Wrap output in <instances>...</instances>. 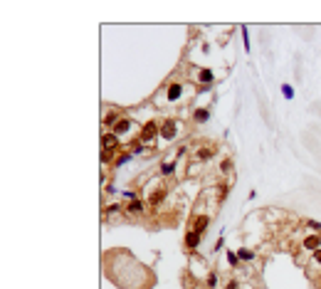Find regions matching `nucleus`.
I'll use <instances>...</instances> for the list:
<instances>
[{
  "label": "nucleus",
  "mask_w": 321,
  "mask_h": 289,
  "mask_svg": "<svg viewBox=\"0 0 321 289\" xmlns=\"http://www.w3.org/2000/svg\"><path fill=\"white\" fill-rule=\"evenodd\" d=\"M188 77H191V82L195 87H210L215 82V72L208 70V67H191Z\"/></svg>",
  "instance_id": "nucleus-4"
},
{
  "label": "nucleus",
  "mask_w": 321,
  "mask_h": 289,
  "mask_svg": "<svg viewBox=\"0 0 321 289\" xmlns=\"http://www.w3.org/2000/svg\"><path fill=\"white\" fill-rule=\"evenodd\" d=\"M237 257H240V262H257V252L252 250V247H240L237 250Z\"/></svg>",
  "instance_id": "nucleus-13"
},
{
  "label": "nucleus",
  "mask_w": 321,
  "mask_h": 289,
  "mask_svg": "<svg viewBox=\"0 0 321 289\" xmlns=\"http://www.w3.org/2000/svg\"><path fill=\"white\" fill-rule=\"evenodd\" d=\"M158 126H161V124H156V121H146V124L138 129V141H141L143 146H148V148H151V146L156 144V139H161V131H158Z\"/></svg>",
  "instance_id": "nucleus-3"
},
{
  "label": "nucleus",
  "mask_w": 321,
  "mask_h": 289,
  "mask_svg": "<svg viewBox=\"0 0 321 289\" xmlns=\"http://www.w3.org/2000/svg\"><path fill=\"white\" fill-rule=\"evenodd\" d=\"M200 240H203L200 232L188 230V232H186V240H183V242H186V250H198V247H200Z\"/></svg>",
  "instance_id": "nucleus-12"
},
{
  "label": "nucleus",
  "mask_w": 321,
  "mask_h": 289,
  "mask_svg": "<svg viewBox=\"0 0 321 289\" xmlns=\"http://www.w3.org/2000/svg\"><path fill=\"white\" fill-rule=\"evenodd\" d=\"M304 225H307V227H312V230H319V232H321V225L317 222V220H307Z\"/></svg>",
  "instance_id": "nucleus-26"
},
{
  "label": "nucleus",
  "mask_w": 321,
  "mask_h": 289,
  "mask_svg": "<svg viewBox=\"0 0 321 289\" xmlns=\"http://www.w3.org/2000/svg\"><path fill=\"white\" fill-rule=\"evenodd\" d=\"M193 158L198 161V163H210L213 158H215V148L213 146H200V148H195V153H193Z\"/></svg>",
  "instance_id": "nucleus-9"
},
{
  "label": "nucleus",
  "mask_w": 321,
  "mask_h": 289,
  "mask_svg": "<svg viewBox=\"0 0 321 289\" xmlns=\"http://www.w3.org/2000/svg\"><path fill=\"white\" fill-rule=\"evenodd\" d=\"M242 42H245V50L250 52V35H247V30H245V40H242Z\"/></svg>",
  "instance_id": "nucleus-28"
},
{
  "label": "nucleus",
  "mask_w": 321,
  "mask_h": 289,
  "mask_svg": "<svg viewBox=\"0 0 321 289\" xmlns=\"http://www.w3.org/2000/svg\"><path fill=\"white\" fill-rule=\"evenodd\" d=\"M121 198H124L126 203H131V200H138V193H136V191H124Z\"/></svg>",
  "instance_id": "nucleus-24"
},
{
  "label": "nucleus",
  "mask_w": 321,
  "mask_h": 289,
  "mask_svg": "<svg viewBox=\"0 0 321 289\" xmlns=\"http://www.w3.org/2000/svg\"><path fill=\"white\" fill-rule=\"evenodd\" d=\"M131 156H133V153H131V148H126V151H121V153H119V158L114 161V168H121V166H124L126 161H131Z\"/></svg>",
  "instance_id": "nucleus-20"
},
{
  "label": "nucleus",
  "mask_w": 321,
  "mask_h": 289,
  "mask_svg": "<svg viewBox=\"0 0 321 289\" xmlns=\"http://www.w3.org/2000/svg\"><path fill=\"white\" fill-rule=\"evenodd\" d=\"M220 173H222V176H232V158H230V156H225V158L220 161Z\"/></svg>",
  "instance_id": "nucleus-19"
},
{
  "label": "nucleus",
  "mask_w": 321,
  "mask_h": 289,
  "mask_svg": "<svg viewBox=\"0 0 321 289\" xmlns=\"http://www.w3.org/2000/svg\"><path fill=\"white\" fill-rule=\"evenodd\" d=\"M173 173H176V161L161 163V178H168V176H173Z\"/></svg>",
  "instance_id": "nucleus-17"
},
{
  "label": "nucleus",
  "mask_w": 321,
  "mask_h": 289,
  "mask_svg": "<svg viewBox=\"0 0 321 289\" xmlns=\"http://www.w3.org/2000/svg\"><path fill=\"white\" fill-rule=\"evenodd\" d=\"M143 210H146V203L143 200H131V203H126V215H143Z\"/></svg>",
  "instance_id": "nucleus-14"
},
{
  "label": "nucleus",
  "mask_w": 321,
  "mask_h": 289,
  "mask_svg": "<svg viewBox=\"0 0 321 289\" xmlns=\"http://www.w3.org/2000/svg\"><path fill=\"white\" fill-rule=\"evenodd\" d=\"M205 285H208V289H215V287H217V272H208V277H205Z\"/></svg>",
  "instance_id": "nucleus-21"
},
{
  "label": "nucleus",
  "mask_w": 321,
  "mask_h": 289,
  "mask_svg": "<svg viewBox=\"0 0 321 289\" xmlns=\"http://www.w3.org/2000/svg\"><path fill=\"white\" fill-rule=\"evenodd\" d=\"M119 119H124V111H121L119 106H104V111H102V124H104V129L109 126V131H111Z\"/></svg>",
  "instance_id": "nucleus-5"
},
{
  "label": "nucleus",
  "mask_w": 321,
  "mask_h": 289,
  "mask_svg": "<svg viewBox=\"0 0 321 289\" xmlns=\"http://www.w3.org/2000/svg\"><path fill=\"white\" fill-rule=\"evenodd\" d=\"M200 173H203V163H198V161H195V163H191V168H188V176L198 178Z\"/></svg>",
  "instance_id": "nucleus-22"
},
{
  "label": "nucleus",
  "mask_w": 321,
  "mask_h": 289,
  "mask_svg": "<svg viewBox=\"0 0 321 289\" xmlns=\"http://www.w3.org/2000/svg\"><path fill=\"white\" fill-rule=\"evenodd\" d=\"M119 146H121V139H119L116 134H111V131H104V134H102V148L119 151Z\"/></svg>",
  "instance_id": "nucleus-11"
},
{
  "label": "nucleus",
  "mask_w": 321,
  "mask_h": 289,
  "mask_svg": "<svg viewBox=\"0 0 321 289\" xmlns=\"http://www.w3.org/2000/svg\"><path fill=\"white\" fill-rule=\"evenodd\" d=\"M116 213H126V208H124L121 203H111V205H107V208L102 210L104 217H111V215H116Z\"/></svg>",
  "instance_id": "nucleus-15"
},
{
  "label": "nucleus",
  "mask_w": 321,
  "mask_h": 289,
  "mask_svg": "<svg viewBox=\"0 0 321 289\" xmlns=\"http://www.w3.org/2000/svg\"><path fill=\"white\" fill-rule=\"evenodd\" d=\"M307 275H309L314 282H319V280H321V250H317V252H312V255H309V262H307Z\"/></svg>",
  "instance_id": "nucleus-6"
},
{
  "label": "nucleus",
  "mask_w": 321,
  "mask_h": 289,
  "mask_svg": "<svg viewBox=\"0 0 321 289\" xmlns=\"http://www.w3.org/2000/svg\"><path fill=\"white\" fill-rule=\"evenodd\" d=\"M225 289H240V282H237V280H230V282H227V287Z\"/></svg>",
  "instance_id": "nucleus-27"
},
{
  "label": "nucleus",
  "mask_w": 321,
  "mask_h": 289,
  "mask_svg": "<svg viewBox=\"0 0 321 289\" xmlns=\"http://www.w3.org/2000/svg\"><path fill=\"white\" fill-rule=\"evenodd\" d=\"M302 250H307V252L321 250V232H317V235H304L302 237Z\"/></svg>",
  "instance_id": "nucleus-10"
},
{
  "label": "nucleus",
  "mask_w": 321,
  "mask_h": 289,
  "mask_svg": "<svg viewBox=\"0 0 321 289\" xmlns=\"http://www.w3.org/2000/svg\"><path fill=\"white\" fill-rule=\"evenodd\" d=\"M227 262H230L232 267H237V265H240V257H237V252H230V250H227Z\"/></svg>",
  "instance_id": "nucleus-25"
},
{
  "label": "nucleus",
  "mask_w": 321,
  "mask_h": 289,
  "mask_svg": "<svg viewBox=\"0 0 321 289\" xmlns=\"http://www.w3.org/2000/svg\"><path fill=\"white\" fill-rule=\"evenodd\" d=\"M188 92H191V87H188L183 79H178V74H173V79H168V82L156 92L153 106H178V104H183L186 99H193V96H188Z\"/></svg>",
  "instance_id": "nucleus-1"
},
{
  "label": "nucleus",
  "mask_w": 321,
  "mask_h": 289,
  "mask_svg": "<svg viewBox=\"0 0 321 289\" xmlns=\"http://www.w3.org/2000/svg\"><path fill=\"white\" fill-rule=\"evenodd\" d=\"M282 94H284L287 99H294V87H292V84H282Z\"/></svg>",
  "instance_id": "nucleus-23"
},
{
  "label": "nucleus",
  "mask_w": 321,
  "mask_h": 289,
  "mask_svg": "<svg viewBox=\"0 0 321 289\" xmlns=\"http://www.w3.org/2000/svg\"><path fill=\"white\" fill-rule=\"evenodd\" d=\"M210 213H195V217H193L191 222V230L193 232H200L203 235V230H208V225H210Z\"/></svg>",
  "instance_id": "nucleus-8"
},
{
  "label": "nucleus",
  "mask_w": 321,
  "mask_h": 289,
  "mask_svg": "<svg viewBox=\"0 0 321 289\" xmlns=\"http://www.w3.org/2000/svg\"><path fill=\"white\" fill-rule=\"evenodd\" d=\"M158 131H161V139H163L166 144H173V141H176V139L181 136L183 126H181V121H178L176 116H166V119L161 121Z\"/></svg>",
  "instance_id": "nucleus-2"
},
{
  "label": "nucleus",
  "mask_w": 321,
  "mask_h": 289,
  "mask_svg": "<svg viewBox=\"0 0 321 289\" xmlns=\"http://www.w3.org/2000/svg\"><path fill=\"white\" fill-rule=\"evenodd\" d=\"M131 131H136V124H133V119H128V116L119 119V121L114 124V129H111V134H116L119 139H126V134H131Z\"/></svg>",
  "instance_id": "nucleus-7"
},
{
  "label": "nucleus",
  "mask_w": 321,
  "mask_h": 289,
  "mask_svg": "<svg viewBox=\"0 0 321 289\" xmlns=\"http://www.w3.org/2000/svg\"><path fill=\"white\" fill-rule=\"evenodd\" d=\"M114 156H119V153H116V151H111V148H102V166L114 163V161H116Z\"/></svg>",
  "instance_id": "nucleus-18"
},
{
  "label": "nucleus",
  "mask_w": 321,
  "mask_h": 289,
  "mask_svg": "<svg viewBox=\"0 0 321 289\" xmlns=\"http://www.w3.org/2000/svg\"><path fill=\"white\" fill-rule=\"evenodd\" d=\"M208 119H210V109H195L193 111V121L195 124H208Z\"/></svg>",
  "instance_id": "nucleus-16"
}]
</instances>
